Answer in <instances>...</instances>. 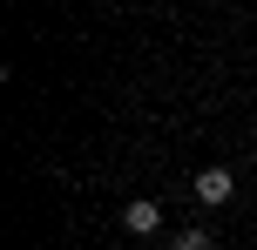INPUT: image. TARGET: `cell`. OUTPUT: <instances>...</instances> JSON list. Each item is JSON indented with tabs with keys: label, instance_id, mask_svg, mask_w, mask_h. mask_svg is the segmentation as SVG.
Instances as JSON below:
<instances>
[{
	"label": "cell",
	"instance_id": "cell-3",
	"mask_svg": "<svg viewBox=\"0 0 257 250\" xmlns=\"http://www.w3.org/2000/svg\"><path fill=\"white\" fill-rule=\"evenodd\" d=\"M176 250H203V230H190V237H176Z\"/></svg>",
	"mask_w": 257,
	"mask_h": 250
},
{
	"label": "cell",
	"instance_id": "cell-1",
	"mask_svg": "<svg viewBox=\"0 0 257 250\" xmlns=\"http://www.w3.org/2000/svg\"><path fill=\"white\" fill-rule=\"evenodd\" d=\"M190 189H196V203H203V210H217V203H230V196H237V176L223 169V162H210V169H196V183H190Z\"/></svg>",
	"mask_w": 257,
	"mask_h": 250
},
{
	"label": "cell",
	"instance_id": "cell-2",
	"mask_svg": "<svg viewBox=\"0 0 257 250\" xmlns=\"http://www.w3.org/2000/svg\"><path fill=\"white\" fill-rule=\"evenodd\" d=\"M122 230H136V237H156V230H163V203L156 196H136L122 210Z\"/></svg>",
	"mask_w": 257,
	"mask_h": 250
}]
</instances>
